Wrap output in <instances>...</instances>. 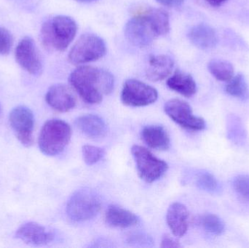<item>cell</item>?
Returning a JSON list of instances; mask_svg holds the SVG:
<instances>
[{
    "label": "cell",
    "mask_w": 249,
    "mask_h": 248,
    "mask_svg": "<svg viewBox=\"0 0 249 248\" xmlns=\"http://www.w3.org/2000/svg\"><path fill=\"white\" fill-rule=\"evenodd\" d=\"M9 122L18 141L24 147L33 144L35 117L29 108L19 106L14 108L9 115Z\"/></svg>",
    "instance_id": "10"
},
{
    "label": "cell",
    "mask_w": 249,
    "mask_h": 248,
    "mask_svg": "<svg viewBox=\"0 0 249 248\" xmlns=\"http://www.w3.org/2000/svg\"><path fill=\"white\" fill-rule=\"evenodd\" d=\"M165 112L176 123L190 131H202L206 128L203 118L195 116L188 103L180 99H171L165 105Z\"/></svg>",
    "instance_id": "9"
},
{
    "label": "cell",
    "mask_w": 249,
    "mask_h": 248,
    "mask_svg": "<svg viewBox=\"0 0 249 248\" xmlns=\"http://www.w3.org/2000/svg\"><path fill=\"white\" fill-rule=\"evenodd\" d=\"M225 90L228 94L240 99H245L249 94L248 84L245 77L241 74L232 77L227 84Z\"/></svg>",
    "instance_id": "22"
},
{
    "label": "cell",
    "mask_w": 249,
    "mask_h": 248,
    "mask_svg": "<svg viewBox=\"0 0 249 248\" xmlns=\"http://www.w3.org/2000/svg\"><path fill=\"white\" fill-rule=\"evenodd\" d=\"M157 1L162 5L170 7H178L184 2V0H157Z\"/></svg>",
    "instance_id": "29"
},
{
    "label": "cell",
    "mask_w": 249,
    "mask_h": 248,
    "mask_svg": "<svg viewBox=\"0 0 249 248\" xmlns=\"http://www.w3.org/2000/svg\"><path fill=\"white\" fill-rule=\"evenodd\" d=\"M142 137L146 145L154 149H168L171 144L169 135L160 125H148L142 130Z\"/></svg>",
    "instance_id": "18"
},
{
    "label": "cell",
    "mask_w": 249,
    "mask_h": 248,
    "mask_svg": "<svg viewBox=\"0 0 249 248\" xmlns=\"http://www.w3.org/2000/svg\"><path fill=\"white\" fill-rule=\"evenodd\" d=\"M208 68L211 74L219 81L229 82L234 77L233 66L225 60H212L208 64Z\"/></svg>",
    "instance_id": "21"
},
{
    "label": "cell",
    "mask_w": 249,
    "mask_h": 248,
    "mask_svg": "<svg viewBox=\"0 0 249 248\" xmlns=\"http://www.w3.org/2000/svg\"><path fill=\"white\" fill-rule=\"evenodd\" d=\"M190 42L202 50H209L216 47L218 42L217 35L212 26L206 23L196 25L188 32Z\"/></svg>",
    "instance_id": "16"
},
{
    "label": "cell",
    "mask_w": 249,
    "mask_h": 248,
    "mask_svg": "<svg viewBox=\"0 0 249 248\" xmlns=\"http://www.w3.org/2000/svg\"><path fill=\"white\" fill-rule=\"evenodd\" d=\"M169 30V16L165 10L141 7L133 11V17L124 26V33L132 45L146 48Z\"/></svg>",
    "instance_id": "1"
},
{
    "label": "cell",
    "mask_w": 249,
    "mask_h": 248,
    "mask_svg": "<svg viewBox=\"0 0 249 248\" xmlns=\"http://www.w3.org/2000/svg\"><path fill=\"white\" fill-rule=\"evenodd\" d=\"M200 224L206 231L215 235H220L225 231L222 220L214 214H206L200 218Z\"/></svg>",
    "instance_id": "23"
},
{
    "label": "cell",
    "mask_w": 249,
    "mask_h": 248,
    "mask_svg": "<svg viewBox=\"0 0 249 248\" xmlns=\"http://www.w3.org/2000/svg\"><path fill=\"white\" fill-rule=\"evenodd\" d=\"M107 223L111 227L127 228L139 223V219L134 214L116 205H111L106 213Z\"/></svg>",
    "instance_id": "19"
},
{
    "label": "cell",
    "mask_w": 249,
    "mask_h": 248,
    "mask_svg": "<svg viewBox=\"0 0 249 248\" xmlns=\"http://www.w3.org/2000/svg\"><path fill=\"white\" fill-rule=\"evenodd\" d=\"M167 85L171 90L187 98L194 96L197 91V85L193 77L179 70H177L174 75L168 79Z\"/></svg>",
    "instance_id": "20"
},
{
    "label": "cell",
    "mask_w": 249,
    "mask_h": 248,
    "mask_svg": "<svg viewBox=\"0 0 249 248\" xmlns=\"http://www.w3.org/2000/svg\"><path fill=\"white\" fill-rule=\"evenodd\" d=\"M79 2H91V1H96V0H75Z\"/></svg>",
    "instance_id": "31"
},
{
    "label": "cell",
    "mask_w": 249,
    "mask_h": 248,
    "mask_svg": "<svg viewBox=\"0 0 249 248\" xmlns=\"http://www.w3.org/2000/svg\"><path fill=\"white\" fill-rule=\"evenodd\" d=\"M158 93L156 89L139 80H126L121 93V100L126 106L141 107L156 101Z\"/></svg>",
    "instance_id": "8"
},
{
    "label": "cell",
    "mask_w": 249,
    "mask_h": 248,
    "mask_svg": "<svg viewBox=\"0 0 249 248\" xmlns=\"http://www.w3.org/2000/svg\"><path fill=\"white\" fill-rule=\"evenodd\" d=\"M106 52V44L102 38L93 33H85L73 45L68 60L74 65L87 64L103 58Z\"/></svg>",
    "instance_id": "6"
},
{
    "label": "cell",
    "mask_w": 249,
    "mask_h": 248,
    "mask_svg": "<svg viewBox=\"0 0 249 248\" xmlns=\"http://www.w3.org/2000/svg\"><path fill=\"white\" fill-rule=\"evenodd\" d=\"M167 224L176 237H183L188 230L189 212L186 206L179 202H174L168 208Z\"/></svg>",
    "instance_id": "14"
},
{
    "label": "cell",
    "mask_w": 249,
    "mask_h": 248,
    "mask_svg": "<svg viewBox=\"0 0 249 248\" xmlns=\"http://www.w3.org/2000/svg\"><path fill=\"white\" fill-rule=\"evenodd\" d=\"M205 1L209 3L210 5L213 6V7H219V6L222 5L224 3L226 2L228 0H205Z\"/></svg>",
    "instance_id": "30"
},
{
    "label": "cell",
    "mask_w": 249,
    "mask_h": 248,
    "mask_svg": "<svg viewBox=\"0 0 249 248\" xmlns=\"http://www.w3.org/2000/svg\"><path fill=\"white\" fill-rule=\"evenodd\" d=\"M71 136L69 124L61 119H50L45 122L39 134L38 143L40 151L45 155H57L64 151Z\"/></svg>",
    "instance_id": "4"
},
{
    "label": "cell",
    "mask_w": 249,
    "mask_h": 248,
    "mask_svg": "<svg viewBox=\"0 0 249 248\" xmlns=\"http://www.w3.org/2000/svg\"><path fill=\"white\" fill-rule=\"evenodd\" d=\"M69 81L81 99L89 104L102 102L105 96L112 93L115 84L114 77L109 71L89 66L74 70Z\"/></svg>",
    "instance_id": "2"
},
{
    "label": "cell",
    "mask_w": 249,
    "mask_h": 248,
    "mask_svg": "<svg viewBox=\"0 0 249 248\" xmlns=\"http://www.w3.org/2000/svg\"><path fill=\"white\" fill-rule=\"evenodd\" d=\"M233 187L241 198L249 202V175L237 176L234 179Z\"/></svg>",
    "instance_id": "26"
},
{
    "label": "cell",
    "mask_w": 249,
    "mask_h": 248,
    "mask_svg": "<svg viewBox=\"0 0 249 248\" xmlns=\"http://www.w3.org/2000/svg\"><path fill=\"white\" fill-rule=\"evenodd\" d=\"M76 126L86 136L90 138H101L108 132L107 125L100 116L95 115H86L77 118Z\"/></svg>",
    "instance_id": "17"
},
{
    "label": "cell",
    "mask_w": 249,
    "mask_h": 248,
    "mask_svg": "<svg viewBox=\"0 0 249 248\" xmlns=\"http://www.w3.org/2000/svg\"><path fill=\"white\" fill-rule=\"evenodd\" d=\"M77 26L71 17L57 16L46 20L40 31V39L48 51L63 52L67 49L77 33Z\"/></svg>",
    "instance_id": "3"
},
{
    "label": "cell",
    "mask_w": 249,
    "mask_h": 248,
    "mask_svg": "<svg viewBox=\"0 0 249 248\" xmlns=\"http://www.w3.org/2000/svg\"><path fill=\"white\" fill-rule=\"evenodd\" d=\"M131 152L136 161L138 174L146 183L156 182L168 170V164L157 158L144 147L134 145L132 147Z\"/></svg>",
    "instance_id": "7"
},
{
    "label": "cell",
    "mask_w": 249,
    "mask_h": 248,
    "mask_svg": "<svg viewBox=\"0 0 249 248\" xmlns=\"http://www.w3.org/2000/svg\"><path fill=\"white\" fill-rule=\"evenodd\" d=\"M196 184L200 189L209 192H215L218 189L217 181L213 175L208 172H202L197 175Z\"/></svg>",
    "instance_id": "25"
},
{
    "label": "cell",
    "mask_w": 249,
    "mask_h": 248,
    "mask_svg": "<svg viewBox=\"0 0 249 248\" xmlns=\"http://www.w3.org/2000/svg\"><path fill=\"white\" fill-rule=\"evenodd\" d=\"M102 202L93 189L83 188L76 191L67 205L69 218L76 222H83L94 218L100 211Z\"/></svg>",
    "instance_id": "5"
},
{
    "label": "cell",
    "mask_w": 249,
    "mask_h": 248,
    "mask_svg": "<svg viewBox=\"0 0 249 248\" xmlns=\"http://www.w3.org/2000/svg\"><path fill=\"white\" fill-rule=\"evenodd\" d=\"M161 248H180L181 247V245L178 242L171 238L170 236L165 235L162 237V242H161Z\"/></svg>",
    "instance_id": "28"
},
{
    "label": "cell",
    "mask_w": 249,
    "mask_h": 248,
    "mask_svg": "<svg viewBox=\"0 0 249 248\" xmlns=\"http://www.w3.org/2000/svg\"><path fill=\"white\" fill-rule=\"evenodd\" d=\"M15 57L22 68L34 76H38L43 69L42 58L33 39L29 36L23 38L18 44Z\"/></svg>",
    "instance_id": "11"
},
{
    "label": "cell",
    "mask_w": 249,
    "mask_h": 248,
    "mask_svg": "<svg viewBox=\"0 0 249 248\" xmlns=\"http://www.w3.org/2000/svg\"><path fill=\"white\" fill-rule=\"evenodd\" d=\"M174 66V61L168 55H152L146 68V77L152 82L162 81L171 74Z\"/></svg>",
    "instance_id": "15"
},
{
    "label": "cell",
    "mask_w": 249,
    "mask_h": 248,
    "mask_svg": "<svg viewBox=\"0 0 249 248\" xmlns=\"http://www.w3.org/2000/svg\"><path fill=\"white\" fill-rule=\"evenodd\" d=\"M16 237L26 244L36 246L49 244L54 240L52 231L35 222L23 224L16 231Z\"/></svg>",
    "instance_id": "12"
},
{
    "label": "cell",
    "mask_w": 249,
    "mask_h": 248,
    "mask_svg": "<svg viewBox=\"0 0 249 248\" xmlns=\"http://www.w3.org/2000/svg\"><path fill=\"white\" fill-rule=\"evenodd\" d=\"M83 156L88 165H93L100 161L105 154V150L94 146L85 145L83 147Z\"/></svg>",
    "instance_id": "24"
},
{
    "label": "cell",
    "mask_w": 249,
    "mask_h": 248,
    "mask_svg": "<svg viewBox=\"0 0 249 248\" xmlns=\"http://www.w3.org/2000/svg\"><path fill=\"white\" fill-rule=\"evenodd\" d=\"M13 45V38L7 29L0 26V55L9 54Z\"/></svg>",
    "instance_id": "27"
},
{
    "label": "cell",
    "mask_w": 249,
    "mask_h": 248,
    "mask_svg": "<svg viewBox=\"0 0 249 248\" xmlns=\"http://www.w3.org/2000/svg\"><path fill=\"white\" fill-rule=\"evenodd\" d=\"M48 104L54 110L67 112L76 106V99L71 90L64 84H54L50 87L45 96Z\"/></svg>",
    "instance_id": "13"
}]
</instances>
